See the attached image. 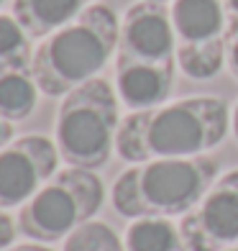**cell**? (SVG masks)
<instances>
[{
  "instance_id": "6da1fadb",
  "label": "cell",
  "mask_w": 238,
  "mask_h": 251,
  "mask_svg": "<svg viewBox=\"0 0 238 251\" xmlns=\"http://www.w3.org/2000/svg\"><path fill=\"white\" fill-rule=\"evenodd\" d=\"M228 131L231 108L223 98H182L128 113L118 128L116 154L128 164L202 156L220 146Z\"/></svg>"
},
{
  "instance_id": "7a4b0ae2",
  "label": "cell",
  "mask_w": 238,
  "mask_h": 251,
  "mask_svg": "<svg viewBox=\"0 0 238 251\" xmlns=\"http://www.w3.org/2000/svg\"><path fill=\"white\" fill-rule=\"evenodd\" d=\"M220 177L218 159H151L131 164L113 182L110 202L120 218H177L187 215Z\"/></svg>"
},
{
  "instance_id": "3957f363",
  "label": "cell",
  "mask_w": 238,
  "mask_h": 251,
  "mask_svg": "<svg viewBox=\"0 0 238 251\" xmlns=\"http://www.w3.org/2000/svg\"><path fill=\"white\" fill-rule=\"evenodd\" d=\"M120 21L113 8L95 3L72 24L49 33L33 51V75L41 95L64 98L70 90L95 79L118 51Z\"/></svg>"
},
{
  "instance_id": "277c9868",
  "label": "cell",
  "mask_w": 238,
  "mask_h": 251,
  "mask_svg": "<svg viewBox=\"0 0 238 251\" xmlns=\"http://www.w3.org/2000/svg\"><path fill=\"white\" fill-rule=\"evenodd\" d=\"M120 100L108 79L95 77L70 90L56 110L54 141L67 167L100 169L116 151Z\"/></svg>"
},
{
  "instance_id": "5b68a950",
  "label": "cell",
  "mask_w": 238,
  "mask_h": 251,
  "mask_svg": "<svg viewBox=\"0 0 238 251\" xmlns=\"http://www.w3.org/2000/svg\"><path fill=\"white\" fill-rule=\"evenodd\" d=\"M105 202V185L93 169H59L47 185L16 213L18 233L28 241H64L85 223L95 221Z\"/></svg>"
},
{
  "instance_id": "8992f818",
  "label": "cell",
  "mask_w": 238,
  "mask_h": 251,
  "mask_svg": "<svg viewBox=\"0 0 238 251\" xmlns=\"http://www.w3.org/2000/svg\"><path fill=\"white\" fill-rule=\"evenodd\" d=\"M177 67L192 79H213L225 64L228 16L223 0H172Z\"/></svg>"
},
{
  "instance_id": "52a82bcc",
  "label": "cell",
  "mask_w": 238,
  "mask_h": 251,
  "mask_svg": "<svg viewBox=\"0 0 238 251\" xmlns=\"http://www.w3.org/2000/svg\"><path fill=\"white\" fill-rule=\"evenodd\" d=\"M56 141L44 133H26L0 149V208L26 205L59 172Z\"/></svg>"
},
{
  "instance_id": "ba28073f",
  "label": "cell",
  "mask_w": 238,
  "mask_h": 251,
  "mask_svg": "<svg viewBox=\"0 0 238 251\" xmlns=\"http://www.w3.org/2000/svg\"><path fill=\"white\" fill-rule=\"evenodd\" d=\"M187 251H223L238 244V169L220 175L179 221Z\"/></svg>"
},
{
  "instance_id": "9c48e42d",
  "label": "cell",
  "mask_w": 238,
  "mask_h": 251,
  "mask_svg": "<svg viewBox=\"0 0 238 251\" xmlns=\"http://www.w3.org/2000/svg\"><path fill=\"white\" fill-rule=\"evenodd\" d=\"M116 56L154 64H177V44L169 8L143 0L128 5L120 18Z\"/></svg>"
},
{
  "instance_id": "30bf717a",
  "label": "cell",
  "mask_w": 238,
  "mask_h": 251,
  "mask_svg": "<svg viewBox=\"0 0 238 251\" xmlns=\"http://www.w3.org/2000/svg\"><path fill=\"white\" fill-rule=\"evenodd\" d=\"M177 82V64H154L116 56V93L131 113L169 102Z\"/></svg>"
},
{
  "instance_id": "8fae6325",
  "label": "cell",
  "mask_w": 238,
  "mask_h": 251,
  "mask_svg": "<svg viewBox=\"0 0 238 251\" xmlns=\"http://www.w3.org/2000/svg\"><path fill=\"white\" fill-rule=\"evenodd\" d=\"M90 5H95V0H13L10 13L31 39H47L82 16Z\"/></svg>"
},
{
  "instance_id": "7c38bea8",
  "label": "cell",
  "mask_w": 238,
  "mask_h": 251,
  "mask_svg": "<svg viewBox=\"0 0 238 251\" xmlns=\"http://www.w3.org/2000/svg\"><path fill=\"white\" fill-rule=\"evenodd\" d=\"M39 82L31 64L0 70V116L8 121H26L39 105Z\"/></svg>"
},
{
  "instance_id": "4fadbf2b",
  "label": "cell",
  "mask_w": 238,
  "mask_h": 251,
  "mask_svg": "<svg viewBox=\"0 0 238 251\" xmlns=\"http://www.w3.org/2000/svg\"><path fill=\"white\" fill-rule=\"evenodd\" d=\"M126 251H187L185 236L172 218H136L123 236Z\"/></svg>"
},
{
  "instance_id": "5bb4252c",
  "label": "cell",
  "mask_w": 238,
  "mask_h": 251,
  "mask_svg": "<svg viewBox=\"0 0 238 251\" xmlns=\"http://www.w3.org/2000/svg\"><path fill=\"white\" fill-rule=\"evenodd\" d=\"M31 36L26 28L16 21L13 13H0V70L16 64H31L33 49Z\"/></svg>"
},
{
  "instance_id": "9a60e30c",
  "label": "cell",
  "mask_w": 238,
  "mask_h": 251,
  "mask_svg": "<svg viewBox=\"0 0 238 251\" xmlns=\"http://www.w3.org/2000/svg\"><path fill=\"white\" fill-rule=\"evenodd\" d=\"M62 251H126V244L108 223L90 221L64 238Z\"/></svg>"
},
{
  "instance_id": "2e32d148",
  "label": "cell",
  "mask_w": 238,
  "mask_h": 251,
  "mask_svg": "<svg viewBox=\"0 0 238 251\" xmlns=\"http://www.w3.org/2000/svg\"><path fill=\"white\" fill-rule=\"evenodd\" d=\"M225 67L233 79H238V24L228 26L225 33Z\"/></svg>"
},
{
  "instance_id": "e0dca14e",
  "label": "cell",
  "mask_w": 238,
  "mask_h": 251,
  "mask_svg": "<svg viewBox=\"0 0 238 251\" xmlns=\"http://www.w3.org/2000/svg\"><path fill=\"white\" fill-rule=\"evenodd\" d=\"M16 233H18L16 218H10V213L0 208V251L8 249V246H13Z\"/></svg>"
},
{
  "instance_id": "ac0fdd59",
  "label": "cell",
  "mask_w": 238,
  "mask_h": 251,
  "mask_svg": "<svg viewBox=\"0 0 238 251\" xmlns=\"http://www.w3.org/2000/svg\"><path fill=\"white\" fill-rule=\"evenodd\" d=\"M16 139V128H13V121H8V118H3L0 116V149L3 146H8L10 141Z\"/></svg>"
},
{
  "instance_id": "d6986e66",
  "label": "cell",
  "mask_w": 238,
  "mask_h": 251,
  "mask_svg": "<svg viewBox=\"0 0 238 251\" xmlns=\"http://www.w3.org/2000/svg\"><path fill=\"white\" fill-rule=\"evenodd\" d=\"M3 251H54L49 244H39V241H28V244H18V246H8Z\"/></svg>"
},
{
  "instance_id": "ffe728a7",
  "label": "cell",
  "mask_w": 238,
  "mask_h": 251,
  "mask_svg": "<svg viewBox=\"0 0 238 251\" xmlns=\"http://www.w3.org/2000/svg\"><path fill=\"white\" fill-rule=\"evenodd\" d=\"M225 5V16H228V26L238 24V0H223Z\"/></svg>"
},
{
  "instance_id": "44dd1931",
  "label": "cell",
  "mask_w": 238,
  "mask_h": 251,
  "mask_svg": "<svg viewBox=\"0 0 238 251\" xmlns=\"http://www.w3.org/2000/svg\"><path fill=\"white\" fill-rule=\"evenodd\" d=\"M231 128H233V136H236V141H238V102H236V108L231 113Z\"/></svg>"
},
{
  "instance_id": "7402d4cb",
  "label": "cell",
  "mask_w": 238,
  "mask_h": 251,
  "mask_svg": "<svg viewBox=\"0 0 238 251\" xmlns=\"http://www.w3.org/2000/svg\"><path fill=\"white\" fill-rule=\"evenodd\" d=\"M143 3H156V5H169L172 0H143Z\"/></svg>"
},
{
  "instance_id": "603a6c76",
  "label": "cell",
  "mask_w": 238,
  "mask_h": 251,
  "mask_svg": "<svg viewBox=\"0 0 238 251\" xmlns=\"http://www.w3.org/2000/svg\"><path fill=\"white\" fill-rule=\"evenodd\" d=\"M223 251H238V244H233V246H228V249H223Z\"/></svg>"
},
{
  "instance_id": "cb8c5ba5",
  "label": "cell",
  "mask_w": 238,
  "mask_h": 251,
  "mask_svg": "<svg viewBox=\"0 0 238 251\" xmlns=\"http://www.w3.org/2000/svg\"><path fill=\"white\" fill-rule=\"evenodd\" d=\"M3 3H5V0H0V5H3Z\"/></svg>"
}]
</instances>
